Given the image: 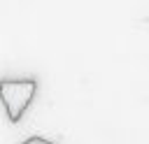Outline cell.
<instances>
[{"label":"cell","instance_id":"1","mask_svg":"<svg viewBox=\"0 0 149 144\" xmlns=\"http://www.w3.org/2000/svg\"><path fill=\"white\" fill-rule=\"evenodd\" d=\"M37 91L35 79H0V102L12 123H19Z\"/></svg>","mask_w":149,"mask_h":144},{"label":"cell","instance_id":"2","mask_svg":"<svg viewBox=\"0 0 149 144\" xmlns=\"http://www.w3.org/2000/svg\"><path fill=\"white\" fill-rule=\"evenodd\" d=\"M19 144H56V142L44 139V137H28V139H23V142H19Z\"/></svg>","mask_w":149,"mask_h":144}]
</instances>
